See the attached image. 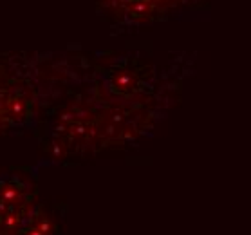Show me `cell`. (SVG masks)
I'll list each match as a JSON object with an SVG mask.
<instances>
[{"label":"cell","instance_id":"obj_1","mask_svg":"<svg viewBox=\"0 0 251 235\" xmlns=\"http://www.w3.org/2000/svg\"><path fill=\"white\" fill-rule=\"evenodd\" d=\"M154 67L121 60L116 67L105 71L94 89L87 91L62 116L56 127L58 143L65 149L96 147L107 116L114 118L116 136L137 132L136 121L150 116L154 102Z\"/></svg>","mask_w":251,"mask_h":235},{"label":"cell","instance_id":"obj_2","mask_svg":"<svg viewBox=\"0 0 251 235\" xmlns=\"http://www.w3.org/2000/svg\"><path fill=\"white\" fill-rule=\"evenodd\" d=\"M36 60L0 56V132L31 118L38 102Z\"/></svg>","mask_w":251,"mask_h":235},{"label":"cell","instance_id":"obj_3","mask_svg":"<svg viewBox=\"0 0 251 235\" xmlns=\"http://www.w3.org/2000/svg\"><path fill=\"white\" fill-rule=\"evenodd\" d=\"M100 11L123 27H141L194 6L201 0H96Z\"/></svg>","mask_w":251,"mask_h":235}]
</instances>
